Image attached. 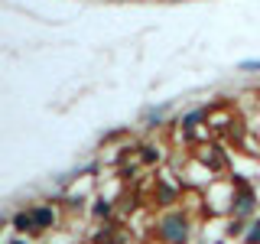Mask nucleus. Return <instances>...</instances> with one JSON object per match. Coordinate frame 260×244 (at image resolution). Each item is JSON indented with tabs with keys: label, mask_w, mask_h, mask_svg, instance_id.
I'll return each mask as SVG.
<instances>
[{
	"label": "nucleus",
	"mask_w": 260,
	"mask_h": 244,
	"mask_svg": "<svg viewBox=\"0 0 260 244\" xmlns=\"http://www.w3.org/2000/svg\"><path fill=\"white\" fill-rule=\"evenodd\" d=\"M162 234H166L169 241H179V238H185V231H179V222H166V231H162Z\"/></svg>",
	"instance_id": "obj_1"
},
{
	"label": "nucleus",
	"mask_w": 260,
	"mask_h": 244,
	"mask_svg": "<svg viewBox=\"0 0 260 244\" xmlns=\"http://www.w3.org/2000/svg\"><path fill=\"white\" fill-rule=\"evenodd\" d=\"M49 222H52V211H49V208L32 211V225H49Z\"/></svg>",
	"instance_id": "obj_2"
}]
</instances>
